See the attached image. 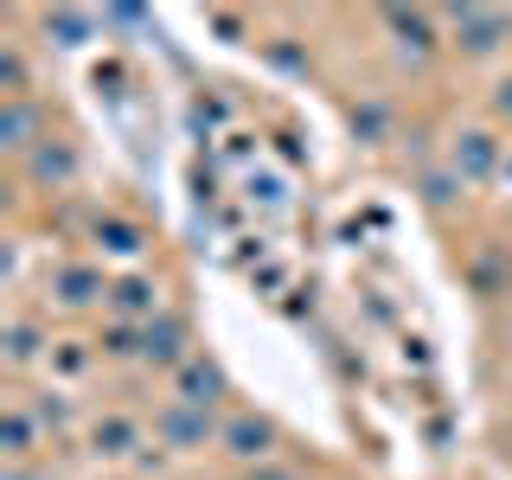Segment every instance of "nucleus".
Listing matches in <instances>:
<instances>
[{
  "label": "nucleus",
  "mask_w": 512,
  "mask_h": 480,
  "mask_svg": "<svg viewBox=\"0 0 512 480\" xmlns=\"http://www.w3.org/2000/svg\"><path fill=\"white\" fill-rule=\"evenodd\" d=\"M506 32H512L506 13H487V7H461L455 13V45H468V52H493Z\"/></svg>",
  "instance_id": "nucleus-2"
},
{
  "label": "nucleus",
  "mask_w": 512,
  "mask_h": 480,
  "mask_svg": "<svg viewBox=\"0 0 512 480\" xmlns=\"http://www.w3.org/2000/svg\"><path fill=\"white\" fill-rule=\"evenodd\" d=\"M160 436H167L173 448H199L205 442V410H192V404H173V410H160Z\"/></svg>",
  "instance_id": "nucleus-4"
},
{
  "label": "nucleus",
  "mask_w": 512,
  "mask_h": 480,
  "mask_svg": "<svg viewBox=\"0 0 512 480\" xmlns=\"http://www.w3.org/2000/svg\"><path fill=\"white\" fill-rule=\"evenodd\" d=\"M218 391H224V372H218L212 359H186L180 365V404L205 410V404H218Z\"/></svg>",
  "instance_id": "nucleus-3"
},
{
  "label": "nucleus",
  "mask_w": 512,
  "mask_h": 480,
  "mask_svg": "<svg viewBox=\"0 0 512 480\" xmlns=\"http://www.w3.org/2000/svg\"><path fill=\"white\" fill-rule=\"evenodd\" d=\"M96 295H103V276H96V269H64L58 276V301H71V308H84Z\"/></svg>",
  "instance_id": "nucleus-8"
},
{
  "label": "nucleus",
  "mask_w": 512,
  "mask_h": 480,
  "mask_svg": "<svg viewBox=\"0 0 512 480\" xmlns=\"http://www.w3.org/2000/svg\"><path fill=\"white\" fill-rule=\"evenodd\" d=\"M32 135H39V116H32V103H26V96H7V109H0V141H7L13 154H26Z\"/></svg>",
  "instance_id": "nucleus-5"
},
{
  "label": "nucleus",
  "mask_w": 512,
  "mask_h": 480,
  "mask_svg": "<svg viewBox=\"0 0 512 480\" xmlns=\"http://www.w3.org/2000/svg\"><path fill=\"white\" fill-rule=\"evenodd\" d=\"M116 308L148 314V308H154V288H148V282H122V288H116Z\"/></svg>",
  "instance_id": "nucleus-12"
},
{
  "label": "nucleus",
  "mask_w": 512,
  "mask_h": 480,
  "mask_svg": "<svg viewBox=\"0 0 512 480\" xmlns=\"http://www.w3.org/2000/svg\"><path fill=\"white\" fill-rule=\"evenodd\" d=\"M506 173H512V167H506Z\"/></svg>",
  "instance_id": "nucleus-17"
},
{
  "label": "nucleus",
  "mask_w": 512,
  "mask_h": 480,
  "mask_svg": "<svg viewBox=\"0 0 512 480\" xmlns=\"http://www.w3.org/2000/svg\"><path fill=\"white\" fill-rule=\"evenodd\" d=\"M45 32H64V45H77L90 32V13H45Z\"/></svg>",
  "instance_id": "nucleus-11"
},
{
  "label": "nucleus",
  "mask_w": 512,
  "mask_h": 480,
  "mask_svg": "<svg viewBox=\"0 0 512 480\" xmlns=\"http://www.w3.org/2000/svg\"><path fill=\"white\" fill-rule=\"evenodd\" d=\"M250 480H301L295 468H263V474H250Z\"/></svg>",
  "instance_id": "nucleus-15"
},
{
  "label": "nucleus",
  "mask_w": 512,
  "mask_h": 480,
  "mask_svg": "<svg viewBox=\"0 0 512 480\" xmlns=\"http://www.w3.org/2000/svg\"><path fill=\"white\" fill-rule=\"evenodd\" d=\"M218 442H224V455H237V461H269L276 455V423L256 416V410H237L231 423L218 429Z\"/></svg>",
  "instance_id": "nucleus-1"
},
{
  "label": "nucleus",
  "mask_w": 512,
  "mask_h": 480,
  "mask_svg": "<svg viewBox=\"0 0 512 480\" xmlns=\"http://www.w3.org/2000/svg\"><path fill=\"white\" fill-rule=\"evenodd\" d=\"M455 173L461 180H487L493 173V141L487 135H461L455 141Z\"/></svg>",
  "instance_id": "nucleus-6"
},
{
  "label": "nucleus",
  "mask_w": 512,
  "mask_h": 480,
  "mask_svg": "<svg viewBox=\"0 0 512 480\" xmlns=\"http://www.w3.org/2000/svg\"><path fill=\"white\" fill-rule=\"evenodd\" d=\"M71 167H77V160L64 148H39V173H45V180H71Z\"/></svg>",
  "instance_id": "nucleus-13"
},
{
  "label": "nucleus",
  "mask_w": 512,
  "mask_h": 480,
  "mask_svg": "<svg viewBox=\"0 0 512 480\" xmlns=\"http://www.w3.org/2000/svg\"><path fill=\"white\" fill-rule=\"evenodd\" d=\"M180 346H186V327H180V320H160V327L148 320V359L154 365H173V359H180Z\"/></svg>",
  "instance_id": "nucleus-7"
},
{
  "label": "nucleus",
  "mask_w": 512,
  "mask_h": 480,
  "mask_svg": "<svg viewBox=\"0 0 512 480\" xmlns=\"http://www.w3.org/2000/svg\"><path fill=\"white\" fill-rule=\"evenodd\" d=\"M493 103H500V116H512V77L500 84V96H493Z\"/></svg>",
  "instance_id": "nucleus-16"
},
{
  "label": "nucleus",
  "mask_w": 512,
  "mask_h": 480,
  "mask_svg": "<svg viewBox=\"0 0 512 480\" xmlns=\"http://www.w3.org/2000/svg\"><path fill=\"white\" fill-rule=\"evenodd\" d=\"M423 186H429V205H448V199H455V186H448V180H442V173H429V180H423Z\"/></svg>",
  "instance_id": "nucleus-14"
},
{
  "label": "nucleus",
  "mask_w": 512,
  "mask_h": 480,
  "mask_svg": "<svg viewBox=\"0 0 512 480\" xmlns=\"http://www.w3.org/2000/svg\"><path fill=\"white\" fill-rule=\"evenodd\" d=\"M128 442H135V423H122V416L96 423V448H103V455H128Z\"/></svg>",
  "instance_id": "nucleus-10"
},
{
  "label": "nucleus",
  "mask_w": 512,
  "mask_h": 480,
  "mask_svg": "<svg viewBox=\"0 0 512 480\" xmlns=\"http://www.w3.org/2000/svg\"><path fill=\"white\" fill-rule=\"evenodd\" d=\"M7 461H32V416L20 404L7 410Z\"/></svg>",
  "instance_id": "nucleus-9"
}]
</instances>
